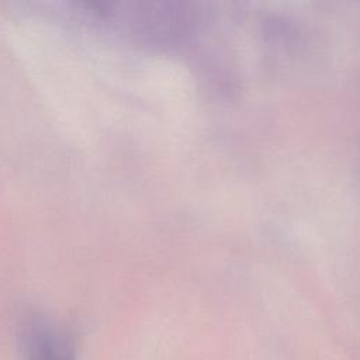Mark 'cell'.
Segmentation results:
<instances>
[{
  "instance_id": "cell-1",
  "label": "cell",
  "mask_w": 360,
  "mask_h": 360,
  "mask_svg": "<svg viewBox=\"0 0 360 360\" xmlns=\"http://www.w3.org/2000/svg\"><path fill=\"white\" fill-rule=\"evenodd\" d=\"M20 345L24 360H77L69 333L53 321L31 315L22 322Z\"/></svg>"
}]
</instances>
